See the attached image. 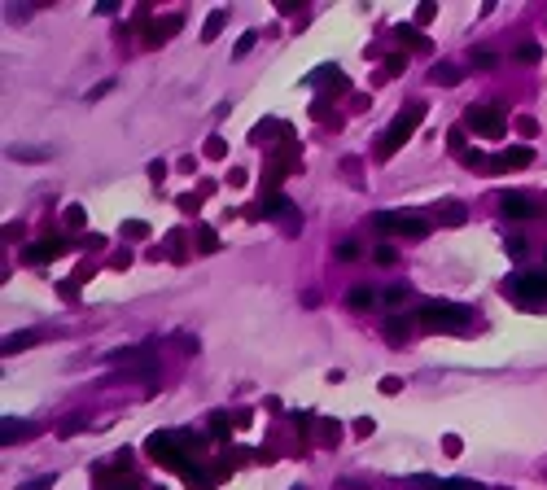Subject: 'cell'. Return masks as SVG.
<instances>
[{
    "instance_id": "5",
    "label": "cell",
    "mask_w": 547,
    "mask_h": 490,
    "mask_svg": "<svg viewBox=\"0 0 547 490\" xmlns=\"http://www.w3.org/2000/svg\"><path fill=\"white\" fill-rule=\"evenodd\" d=\"M534 153L530 149H513V153H499L495 158V171H508V166H530Z\"/></svg>"
},
{
    "instance_id": "15",
    "label": "cell",
    "mask_w": 547,
    "mask_h": 490,
    "mask_svg": "<svg viewBox=\"0 0 547 490\" xmlns=\"http://www.w3.org/2000/svg\"><path fill=\"white\" fill-rule=\"evenodd\" d=\"M539 44H521V49H517V57H521V62H539Z\"/></svg>"
},
{
    "instance_id": "17",
    "label": "cell",
    "mask_w": 547,
    "mask_h": 490,
    "mask_svg": "<svg viewBox=\"0 0 547 490\" xmlns=\"http://www.w3.org/2000/svg\"><path fill=\"white\" fill-rule=\"evenodd\" d=\"M110 88H114V79H105V83H97V88H92V92H88V101H101V97H105V92H110Z\"/></svg>"
},
{
    "instance_id": "13",
    "label": "cell",
    "mask_w": 547,
    "mask_h": 490,
    "mask_svg": "<svg viewBox=\"0 0 547 490\" xmlns=\"http://www.w3.org/2000/svg\"><path fill=\"white\" fill-rule=\"evenodd\" d=\"M53 482H57V477H53V473H44V477H35V482H22L18 490H53Z\"/></svg>"
},
{
    "instance_id": "20",
    "label": "cell",
    "mask_w": 547,
    "mask_h": 490,
    "mask_svg": "<svg viewBox=\"0 0 547 490\" xmlns=\"http://www.w3.org/2000/svg\"><path fill=\"white\" fill-rule=\"evenodd\" d=\"M381 390H386V394H399L403 386H399V377H386V381H381Z\"/></svg>"
},
{
    "instance_id": "7",
    "label": "cell",
    "mask_w": 547,
    "mask_h": 490,
    "mask_svg": "<svg viewBox=\"0 0 547 490\" xmlns=\"http://www.w3.org/2000/svg\"><path fill=\"white\" fill-rule=\"evenodd\" d=\"M62 254V241H40V245H31V263H44V258H57Z\"/></svg>"
},
{
    "instance_id": "4",
    "label": "cell",
    "mask_w": 547,
    "mask_h": 490,
    "mask_svg": "<svg viewBox=\"0 0 547 490\" xmlns=\"http://www.w3.org/2000/svg\"><path fill=\"white\" fill-rule=\"evenodd\" d=\"M469 127L486 131V136H499V131H504V123H499L495 114H486V110H469Z\"/></svg>"
},
{
    "instance_id": "22",
    "label": "cell",
    "mask_w": 547,
    "mask_h": 490,
    "mask_svg": "<svg viewBox=\"0 0 547 490\" xmlns=\"http://www.w3.org/2000/svg\"><path fill=\"white\" fill-rule=\"evenodd\" d=\"M293 490H302V486H293Z\"/></svg>"
},
{
    "instance_id": "14",
    "label": "cell",
    "mask_w": 547,
    "mask_h": 490,
    "mask_svg": "<svg viewBox=\"0 0 547 490\" xmlns=\"http://www.w3.org/2000/svg\"><path fill=\"white\" fill-rule=\"evenodd\" d=\"M443 219H447V223H460V219H465V206H460V201H447V206H443Z\"/></svg>"
},
{
    "instance_id": "6",
    "label": "cell",
    "mask_w": 547,
    "mask_h": 490,
    "mask_svg": "<svg viewBox=\"0 0 547 490\" xmlns=\"http://www.w3.org/2000/svg\"><path fill=\"white\" fill-rule=\"evenodd\" d=\"M40 342V333H18V337H5V355H18V350H27V346Z\"/></svg>"
},
{
    "instance_id": "2",
    "label": "cell",
    "mask_w": 547,
    "mask_h": 490,
    "mask_svg": "<svg viewBox=\"0 0 547 490\" xmlns=\"http://www.w3.org/2000/svg\"><path fill=\"white\" fill-rule=\"evenodd\" d=\"M377 228L381 232H408V236H425L429 232V223L425 219H412V214H377Z\"/></svg>"
},
{
    "instance_id": "11",
    "label": "cell",
    "mask_w": 547,
    "mask_h": 490,
    "mask_svg": "<svg viewBox=\"0 0 547 490\" xmlns=\"http://www.w3.org/2000/svg\"><path fill=\"white\" fill-rule=\"evenodd\" d=\"M434 83H443V88H451V83H456L460 75H456V66H434V75H429Z\"/></svg>"
},
{
    "instance_id": "8",
    "label": "cell",
    "mask_w": 547,
    "mask_h": 490,
    "mask_svg": "<svg viewBox=\"0 0 547 490\" xmlns=\"http://www.w3.org/2000/svg\"><path fill=\"white\" fill-rule=\"evenodd\" d=\"M521 285V293H526V298H547V276H526V280H517Z\"/></svg>"
},
{
    "instance_id": "21",
    "label": "cell",
    "mask_w": 547,
    "mask_h": 490,
    "mask_svg": "<svg viewBox=\"0 0 547 490\" xmlns=\"http://www.w3.org/2000/svg\"><path fill=\"white\" fill-rule=\"evenodd\" d=\"M456 490H478V486H465V482H460V486H456Z\"/></svg>"
},
{
    "instance_id": "16",
    "label": "cell",
    "mask_w": 547,
    "mask_h": 490,
    "mask_svg": "<svg viewBox=\"0 0 547 490\" xmlns=\"http://www.w3.org/2000/svg\"><path fill=\"white\" fill-rule=\"evenodd\" d=\"M254 40H258V35H254V31H245V35H241V40H236V57H241V53H249V49H254Z\"/></svg>"
},
{
    "instance_id": "10",
    "label": "cell",
    "mask_w": 547,
    "mask_h": 490,
    "mask_svg": "<svg viewBox=\"0 0 547 490\" xmlns=\"http://www.w3.org/2000/svg\"><path fill=\"white\" fill-rule=\"evenodd\" d=\"M9 158H18V162H44V158H49V149H9Z\"/></svg>"
},
{
    "instance_id": "3",
    "label": "cell",
    "mask_w": 547,
    "mask_h": 490,
    "mask_svg": "<svg viewBox=\"0 0 547 490\" xmlns=\"http://www.w3.org/2000/svg\"><path fill=\"white\" fill-rule=\"evenodd\" d=\"M499 206H504L508 219H530V214H534V201H530L526 193H504V201H499Z\"/></svg>"
},
{
    "instance_id": "19",
    "label": "cell",
    "mask_w": 547,
    "mask_h": 490,
    "mask_svg": "<svg viewBox=\"0 0 547 490\" xmlns=\"http://www.w3.org/2000/svg\"><path fill=\"white\" fill-rule=\"evenodd\" d=\"M473 62H478V66H495V53H486V49H478V53H473Z\"/></svg>"
},
{
    "instance_id": "18",
    "label": "cell",
    "mask_w": 547,
    "mask_h": 490,
    "mask_svg": "<svg viewBox=\"0 0 547 490\" xmlns=\"http://www.w3.org/2000/svg\"><path fill=\"white\" fill-rule=\"evenodd\" d=\"M350 302H355V307H364V302H372V289H355V293H350Z\"/></svg>"
},
{
    "instance_id": "12",
    "label": "cell",
    "mask_w": 547,
    "mask_h": 490,
    "mask_svg": "<svg viewBox=\"0 0 547 490\" xmlns=\"http://www.w3.org/2000/svg\"><path fill=\"white\" fill-rule=\"evenodd\" d=\"M27 434H31V425H27V421H5V442L27 438Z\"/></svg>"
},
{
    "instance_id": "1",
    "label": "cell",
    "mask_w": 547,
    "mask_h": 490,
    "mask_svg": "<svg viewBox=\"0 0 547 490\" xmlns=\"http://www.w3.org/2000/svg\"><path fill=\"white\" fill-rule=\"evenodd\" d=\"M416 123H421V105H412V110L386 131V140H381V158H390V153L399 149V140H408V136H412V127H416Z\"/></svg>"
},
{
    "instance_id": "9",
    "label": "cell",
    "mask_w": 547,
    "mask_h": 490,
    "mask_svg": "<svg viewBox=\"0 0 547 490\" xmlns=\"http://www.w3.org/2000/svg\"><path fill=\"white\" fill-rule=\"evenodd\" d=\"M223 22H228V14H223V9H215V14L206 18V27H201V35H206V40H215V35L223 31Z\"/></svg>"
}]
</instances>
